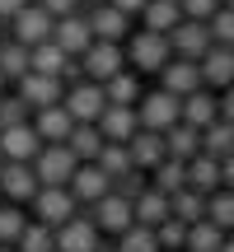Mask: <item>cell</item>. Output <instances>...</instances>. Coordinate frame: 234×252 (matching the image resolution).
Wrapping results in <instances>:
<instances>
[{"label": "cell", "instance_id": "6da1fadb", "mask_svg": "<svg viewBox=\"0 0 234 252\" xmlns=\"http://www.w3.org/2000/svg\"><path fill=\"white\" fill-rule=\"evenodd\" d=\"M28 210H33V224L42 229H66L75 215H80V201L71 196V187H38V196L28 201Z\"/></svg>", "mask_w": 234, "mask_h": 252}, {"label": "cell", "instance_id": "7a4b0ae2", "mask_svg": "<svg viewBox=\"0 0 234 252\" xmlns=\"http://www.w3.org/2000/svg\"><path fill=\"white\" fill-rule=\"evenodd\" d=\"M126 65L131 70H141V75H159L164 65L173 61V52H169V37H159V33H145V28H131V37H126Z\"/></svg>", "mask_w": 234, "mask_h": 252}, {"label": "cell", "instance_id": "3957f363", "mask_svg": "<svg viewBox=\"0 0 234 252\" xmlns=\"http://www.w3.org/2000/svg\"><path fill=\"white\" fill-rule=\"evenodd\" d=\"M52 28H56V19L47 14L38 0H28V5L9 19V42H19V47H28V52H33V47L52 42Z\"/></svg>", "mask_w": 234, "mask_h": 252}, {"label": "cell", "instance_id": "277c9868", "mask_svg": "<svg viewBox=\"0 0 234 252\" xmlns=\"http://www.w3.org/2000/svg\"><path fill=\"white\" fill-rule=\"evenodd\" d=\"M136 117H141V131L164 135L169 126L183 122V98H173V94H164V89L141 94V103H136Z\"/></svg>", "mask_w": 234, "mask_h": 252}, {"label": "cell", "instance_id": "5b68a950", "mask_svg": "<svg viewBox=\"0 0 234 252\" xmlns=\"http://www.w3.org/2000/svg\"><path fill=\"white\" fill-rule=\"evenodd\" d=\"M75 168H80V159H75L66 145H42V154L33 159V178H38V187H71Z\"/></svg>", "mask_w": 234, "mask_h": 252}, {"label": "cell", "instance_id": "8992f818", "mask_svg": "<svg viewBox=\"0 0 234 252\" xmlns=\"http://www.w3.org/2000/svg\"><path fill=\"white\" fill-rule=\"evenodd\" d=\"M80 215L89 220V224L99 229V234H117V238H122L126 229L136 224V215H131V201L113 196V191H108V196H103V201H94V206H84Z\"/></svg>", "mask_w": 234, "mask_h": 252}, {"label": "cell", "instance_id": "52a82bcc", "mask_svg": "<svg viewBox=\"0 0 234 252\" xmlns=\"http://www.w3.org/2000/svg\"><path fill=\"white\" fill-rule=\"evenodd\" d=\"M61 108L71 112L75 126H99L103 108H108V98H103V84H89V80H84V84H75V89H66Z\"/></svg>", "mask_w": 234, "mask_h": 252}, {"label": "cell", "instance_id": "ba28073f", "mask_svg": "<svg viewBox=\"0 0 234 252\" xmlns=\"http://www.w3.org/2000/svg\"><path fill=\"white\" fill-rule=\"evenodd\" d=\"M80 70H84V80H89V84H108L113 75L126 70V52L117 42H94L89 52L80 56Z\"/></svg>", "mask_w": 234, "mask_h": 252}, {"label": "cell", "instance_id": "9c48e42d", "mask_svg": "<svg viewBox=\"0 0 234 252\" xmlns=\"http://www.w3.org/2000/svg\"><path fill=\"white\" fill-rule=\"evenodd\" d=\"M84 19H89V28H94V42H117L122 47L126 37H131V14H122L117 5H94V9H84Z\"/></svg>", "mask_w": 234, "mask_h": 252}, {"label": "cell", "instance_id": "30bf717a", "mask_svg": "<svg viewBox=\"0 0 234 252\" xmlns=\"http://www.w3.org/2000/svg\"><path fill=\"white\" fill-rule=\"evenodd\" d=\"M38 154H42V140H38L33 122L0 131V163H33Z\"/></svg>", "mask_w": 234, "mask_h": 252}, {"label": "cell", "instance_id": "8fae6325", "mask_svg": "<svg viewBox=\"0 0 234 252\" xmlns=\"http://www.w3.org/2000/svg\"><path fill=\"white\" fill-rule=\"evenodd\" d=\"M52 42L61 47L66 56H75V61L89 52V47H94V28H89V19H84V9H80V14H71V19H56Z\"/></svg>", "mask_w": 234, "mask_h": 252}, {"label": "cell", "instance_id": "7c38bea8", "mask_svg": "<svg viewBox=\"0 0 234 252\" xmlns=\"http://www.w3.org/2000/svg\"><path fill=\"white\" fill-rule=\"evenodd\" d=\"M169 52L178 56V61H201V56L211 52V28H206V24H192V19H183V24L169 33Z\"/></svg>", "mask_w": 234, "mask_h": 252}, {"label": "cell", "instance_id": "4fadbf2b", "mask_svg": "<svg viewBox=\"0 0 234 252\" xmlns=\"http://www.w3.org/2000/svg\"><path fill=\"white\" fill-rule=\"evenodd\" d=\"M14 94L28 103V112H47V108H56V103L66 98V84H61V80H47V75H33V70H28L24 80H19V89H14Z\"/></svg>", "mask_w": 234, "mask_h": 252}, {"label": "cell", "instance_id": "5bb4252c", "mask_svg": "<svg viewBox=\"0 0 234 252\" xmlns=\"http://www.w3.org/2000/svg\"><path fill=\"white\" fill-rule=\"evenodd\" d=\"M0 196L9 206H28L38 196V178H33V163H0Z\"/></svg>", "mask_w": 234, "mask_h": 252}, {"label": "cell", "instance_id": "9a60e30c", "mask_svg": "<svg viewBox=\"0 0 234 252\" xmlns=\"http://www.w3.org/2000/svg\"><path fill=\"white\" fill-rule=\"evenodd\" d=\"M159 89L173 94V98H188V94L206 89V84H201V65H197V61H178V56H173V61L159 70Z\"/></svg>", "mask_w": 234, "mask_h": 252}, {"label": "cell", "instance_id": "2e32d148", "mask_svg": "<svg viewBox=\"0 0 234 252\" xmlns=\"http://www.w3.org/2000/svg\"><path fill=\"white\" fill-rule=\"evenodd\" d=\"M108 191H113V178L99 168V163H80V168H75V178H71V196L80 201V210L94 206V201H103Z\"/></svg>", "mask_w": 234, "mask_h": 252}, {"label": "cell", "instance_id": "e0dca14e", "mask_svg": "<svg viewBox=\"0 0 234 252\" xmlns=\"http://www.w3.org/2000/svg\"><path fill=\"white\" fill-rule=\"evenodd\" d=\"M197 65H201V84H206L211 94H225L230 84H234V52H230V47L211 42V52L201 56Z\"/></svg>", "mask_w": 234, "mask_h": 252}, {"label": "cell", "instance_id": "ac0fdd59", "mask_svg": "<svg viewBox=\"0 0 234 252\" xmlns=\"http://www.w3.org/2000/svg\"><path fill=\"white\" fill-rule=\"evenodd\" d=\"M126 154H131L136 173H155L169 159V154H164V135H155V131H136L131 140H126Z\"/></svg>", "mask_w": 234, "mask_h": 252}, {"label": "cell", "instance_id": "d6986e66", "mask_svg": "<svg viewBox=\"0 0 234 252\" xmlns=\"http://www.w3.org/2000/svg\"><path fill=\"white\" fill-rule=\"evenodd\" d=\"M33 131H38L42 145H66L71 131H75V122H71V112L56 103V108H47V112H33Z\"/></svg>", "mask_w": 234, "mask_h": 252}, {"label": "cell", "instance_id": "ffe728a7", "mask_svg": "<svg viewBox=\"0 0 234 252\" xmlns=\"http://www.w3.org/2000/svg\"><path fill=\"white\" fill-rule=\"evenodd\" d=\"M99 243H103V234L84 215H75L66 229H56V252H94Z\"/></svg>", "mask_w": 234, "mask_h": 252}, {"label": "cell", "instance_id": "44dd1931", "mask_svg": "<svg viewBox=\"0 0 234 252\" xmlns=\"http://www.w3.org/2000/svg\"><path fill=\"white\" fill-rule=\"evenodd\" d=\"M99 131H103V140H108V145H126L136 131H141V117H136V108H103Z\"/></svg>", "mask_w": 234, "mask_h": 252}, {"label": "cell", "instance_id": "7402d4cb", "mask_svg": "<svg viewBox=\"0 0 234 252\" xmlns=\"http://www.w3.org/2000/svg\"><path fill=\"white\" fill-rule=\"evenodd\" d=\"M183 122L192 126V131H206L211 122H220V98L211 89H197L183 98Z\"/></svg>", "mask_w": 234, "mask_h": 252}, {"label": "cell", "instance_id": "603a6c76", "mask_svg": "<svg viewBox=\"0 0 234 252\" xmlns=\"http://www.w3.org/2000/svg\"><path fill=\"white\" fill-rule=\"evenodd\" d=\"M178 24H183V9H178V0H150V5L141 9V28H145V33H159V37H169Z\"/></svg>", "mask_w": 234, "mask_h": 252}, {"label": "cell", "instance_id": "cb8c5ba5", "mask_svg": "<svg viewBox=\"0 0 234 252\" xmlns=\"http://www.w3.org/2000/svg\"><path fill=\"white\" fill-rule=\"evenodd\" d=\"M164 154L178 159V163H192V159L201 154V131H192L188 122L169 126V131H164Z\"/></svg>", "mask_w": 234, "mask_h": 252}, {"label": "cell", "instance_id": "d4e9b609", "mask_svg": "<svg viewBox=\"0 0 234 252\" xmlns=\"http://www.w3.org/2000/svg\"><path fill=\"white\" fill-rule=\"evenodd\" d=\"M71 61H75V56H66L56 42H42V47L28 52V70H33V75H47V80H61Z\"/></svg>", "mask_w": 234, "mask_h": 252}, {"label": "cell", "instance_id": "484cf974", "mask_svg": "<svg viewBox=\"0 0 234 252\" xmlns=\"http://www.w3.org/2000/svg\"><path fill=\"white\" fill-rule=\"evenodd\" d=\"M131 215H136V224H141V229H159L164 220L173 215V210H169V196H159L155 187H145V191H141V201L131 206Z\"/></svg>", "mask_w": 234, "mask_h": 252}, {"label": "cell", "instance_id": "4316f807", "mask_svg": "<svg viewBox=\"0 0 234 252\" xmlns=\"http://www.w3.org/2000/svg\"><path fill=\"white\" fill-rule=\"evenodd\" d=\"M103 98H108V108H136V103H141V75L136 70L113 75V80L103 84Z\"/></svg>", "mask_w": 234, "mask_h": 252}, {"label": "cell", "instance_id": "83f0119b", "mask_svg": "<svg viewBox=\"0 0 234 252\" xmlns=\"http://www.w3.org/2000/svg\"><path fill=\"white\" fill-rule=\"evenodd\" d=\"M150 187L159 191V196H178V191H188V163H178V159H164L159 168L150 173Z\"/></svg>", "mask_w": 234, "mask_h": 252}, {"label": "cell", "instance_id": "f1b7e54d", "mask_svg": "<svg viewBox=\"0 0 234 252\" xmlns=\"http://www.w3.org/2000/svg\"><path fill=\"white\" fill-rule=\"evenodd\" d=\"M103 145H108V140H103V131H99V126H75V131H71V140H66V150H71L80 163H99Z\"/></svg>", "mask_w": 234, "mask_h": 252}, {"label": "cell", "instance_id": "f546056e", "mask_svg": "<svg viewBox=\"0 0 234 252\" xmlns=\"http://www.w3.org/2000/svg\"><path fill=\"white\" fill-rule=\"evenodd\" d=\"M188 187L197 191V196H216L220 191V163L206 159V154H197V159L188 163Z\"/></svg>", "mask_w": 234, "mask_h": 252}, {"label": "cell", "instance_id": "4dcf8cb0", "mask_svg": "<svg viewBox=\"0 0 234 252\" xmlns=\"http://www.w3.org/2000/svg\"><path fill=\"white\" fill-rule=\"evenodd\" d=\"M201 154L216 159V163H225L230 154H234V126L230 122H211L206 131H201Z\"/></svg>", "mask_w": 234, "mask_h": 252}, {"label": "cell", "instance_id": "1f68e13d", "mask_svg": "<svg viewBox=\"0 0 234 252\" xmlns=\"http://www.w3.org/2000/svg\"><path fill=\"white\" fill-rule=\"evenodd\" d=\"M169 210H173V220H178V224H201V220H206V196H197V191H178V196L169 201Z\"/></svg>", "mask_w": 234, "mask_h": 252}, {"label": "cell", "instance_id": "d6a6232c", "mask_svg": "<svg viewBox=\"0 0 234 252\" xmlns=\"http://www.w3.org/2000/svg\"><path fill=\"white\" fill-rule=\"evenodd\" d=\"M24 75H28V47L5 42V47H0V80H5V84H19Z\"/></svg>", "mask_w": 234, "mask_h": 252}, {"label": "cell", "instance_id": "836d02e7", "mask_svg": "<svg viewBox=\"0 0 234 252\" xmlns=\"http://www.w3.org/2000/svg\"><path fill=\"white\" fill-rule=\"evenodd\" d=\"M28 229V206H0V248H14L19 234Z\"/></svg>", "mask_w": 234, "mask_h": 252}, {"label": "cell", "instance_id": "e575fe53", "mask_svg": "<svg viewBox=\"0 0 234 252\" xmlns=\"http://www.w3.org/2000/svg\"><path fill=\"white\" fill-rule=\"evenodd\" d=\"M206 220L220 229V234H234V191L220 187L216 196H206Z\"/></svg>", "mask_w": 234, "mask_h": 252}, {"label": "cell", "instance_id": "d590c367", "mask_svg": "<svg viewBox=\"0 0 234 252\" xmlns=\"http://www.w3.org/2000/svg\"><path fill=\"white\" fill-rule=\"evenodd\" d=\"M225 238L230 234H220L211 220H201V224L188 229V252H220V248H225Z\"/></svg>", "mask_w": 234, "mask_h": 252}, {"label": "cell", "instance_id": "8d00e7d4", "mask_svg": "<svg viewBox=\"0 0 234 252\" xmlns=\"http://www.w3.org/2000/svg\"><path fill=\"white\" fill-rule=\"evenodd\" d=\"M99 168L108 173V178H126V173H136V163H131V154H126V145H103V154H99Z\"/></svg>", "mask_w": 234, "mask_h": 252}, {"label": "cell", "instance_id": "74e56055", "mask_svg": "<svg viewBox=\"0 0 234 252\" xmlns=\"http://www.w3.org/2000/svg\"><path fill=\"white\" fill-rule=\"evenodd\" d=\"M14 252H56V234H52V229H42V224H33V220H28V229L19 234Z\"/></svg>", "mask_w": 234, "mask_h": 252}, {"label": "cell", "instance_id": "f35d334b", "mask_svg": "<svg viewBox=\"0 0 234 252\" xmlns=\"http://www.w3.org/2000/svg\"><path fill=\"white\" fill-rule=\"evenodd\" d=\"M117 252H159V238H155V229L131 224L122 238H117Z\"/></svg>", "mask_w": 234, "mask_h": 252}, {"label": "cell", "instance_id": "ab89813d", "mask_svg": "<svg viewBox=\"0 0 234 252\" xmlns=\"http://www.w3.org/2000/svg\"><path fill=\"white\" fill-rule=\"evenodd\" d=\"M206 28H211V42H216V47H230V52H234V9L220 5L216 14H211Z\"/></svg>", "mask_w": 234, "mask_h": 252}, {"label": "cell", "instance_id": "60d3db41", "mask_svg": "<svg viewBox=\"0 0 234 252\" xmlns=\"http://www.w3.org/2000/svg\"><path fill=\"white\" fill-rule=\"evenodd\" d=\"M155 238H159V252H178V248H188V224H178V220L169 215L155 229Z\"/></svg>", "mask_w": 234, "mask_h": 252}, {"label": "cell", "instance_id": "b9f144b4", "mask_svg": "<svg viewBox=\"0 0 234 252\" xmlns=\"http://www.w3.org/2000/svg\"><path fill=\"white\" fill-rule=\"evenodd\" d=\"M9 126H28V103L19 94H5L0 98V131H9Z\"/></svg>", "mask_w": 234, "mask_h": 252}, {"label": "cell", "instance_id": "7bdbcfd3", "mask_svg": "<svg viewBox=\"0 0 234 252\" xmlns=\"http://www.w3.org/2000/svg\"><path fill=\"white\" fill-rule=\"evenodd\" d=\"M145 187H150V178H145V173H126V178L113 182V196H122V201H131V206H136Z\"/></svg>", "mask_w": 234, "mask_h": 252}, {"label": "cell", "instance_id": "ee69618b", "mask_svg": "<svg viewBox=\"0 0 234 252\" xmlns=\"http://www.w3.org/2000/svg\"><path fill=\"white\" fill-rule=\"evenodd\" d=\"M183 19H192V24H211V14L220 9V0H178Z\"/></svg>", "mask_w": 234, "mask_h": 252}, {"label": "cell", "instance_id": "f6af8a7d", "mask_svg": "<svg viewBox=\"0 0 234 252\" xmlns=\"http://www.w3.org/2000/svg\"><path fill=\"white\" fill-rule=\"evenodd\" d=\"M38 5H42L52 19H71V14H80V9H84L80 0H38Z\"/></svg>", "mask_w": 234, "mask_h": 252}, {"label": "cell", "instance_id": "bcb514c9", "mask_svg": "<svg viewBox=\"0 0 234 252\" xmlns=\"http://www.w3.org/2000/svg\"><path fill=\"white\" fill-rule=\"evenodd\" d=\"M220 122H230V126H234V84L220 94Z\"/></svg>", "mask_w": 234, "mask_h": 252}, {"label": "cell", "instance_id": "7dc6e473", "mask_svg": "<svg viewBox=\"0 0 234 252\" xmlns=\"http://www.w3.org/2000/svg\"><path fill=\"white\" fill-rule=\"evenodd\" d=\"M220 187H225V191H234V154H230L225 163H220Z\"/></svg>", "mask_w": 234, "mask_h": 252}, {"label": "cell", "instance_id": "c3c4849f", "mask_svg": "<svg viewBox=\"0 0 234 252\" xmlns=\"http://www.w3.org/2000/svg\"><path fill=\"white\" fill-rule=\"evenodd\" d=\"M108 5H117L122 14H141V9L150 5V0H108Z\"/></svg>", "mask_w": 234, "mask_h": 252}, {"label": "cell", "instance_id": "681fc988", "mask_svg": "<svg viewBox=\"0 0 234 252\" xmlns=\"http://www.w3.org/2000/svg\"><path fill=\"white\" fill-rule=\"evenodd\" d=\"M28 5V0H0V19H5V24H9V19H14L19 14V9H24Z\"/></svg>", "mask_w": 234, "mask_h": 252}, {"label": "cell", "instance_id": "f907efd6", "mask_svg": "<svg viewBox=\"0 0 234 252\" xmlns=\"http://www.w3.org/2000/svg\"><path fill=\"white\" fill-rule=\"evenodd\" d=\"M220 252H234V234H230V238H225V248H220Z\"/></svg>", "mask_w": 234, "mask_h": 252}, {"label": "cell", "instance_id": "816d5d0a", "mask_svg": "<svg viewBox=\"0 0 234 252\" xmlns=\"http://www.w3.org/2000/svg\"><path fill=\"white\" fill-rule=\"evenodd\" d=\"M80 5H84V9H94V5H103V0H80Z\"/></svg>", "mask_w": 234, "mask_h": 252}, {"label": "cell", "instance_id": "f5cc1de1", "mask_svg": "<svg viewBox=\"0 0 234 252\" xmlns=\"http://www.w3.org/2000/svg\"><path fill=\"white\" fill-rule=\"evenodd\" d=\"M5 94H9V84H5V80H0V98H5Z\"/></svg>", "mask_w": 234, "mask_h": 252}, {"label": "cell", "instance_id": "db71d44e", "mask_svg": "<svg viewBox=\"0 0 234 252\" xmlns=\"http://www.w3.org/2000/svg\"><path fill=\"white\" fill-rule=\"evenodd\" d=\"M94 252H117V248H103V243H99V248H94Z\"/></svg>", "mask_w": 234, "mask_h": 252}, {"label": "cell", "instance_id": "11a10c76", "mask_svg": "<svg viewBox=\"0 0 234 252\" xmlns=\"http://www.w3.org/2000/svg\"><path fill=\"white\" fill-rule=\"evenodd\" d=\"M220 5H225V9H234V0H220Z\"/></svg>", "mask_w": 234, "mask_h": 252}, {"label": "cell", "instance_id": "9f6ffc18", "mask_svg": "<svg viewBox=\"0 0 234 252\" xmlns=\"http://www.w3.org/2000/svg\"><path fill=\"white\" fill-rule=\"evenodd\" d=\"M0 252H14V248H0Z\"/></svg>", "mask_w": 234, "mask_h": 252}, {"label": "cell", "instance_id": "6f0895ef", "mask_svg": "<svg viewBox=\"0 0 234 252\" xmlns=\"http://www.w3.org/2000/svg\"><path fill=\"white\" fill-rule=\"evenodd\" d=\"M0 206H5V196H0Z\"/></svg>", "mask_w": 234, "mask_h": 252}, {"label": "cell", "instance_id": "680465c9", "mask_svg": "<svg viewBox=\"0 0 234 252\" xmlns=\"http://www.w3.org/2000/svg\"><path fill=\"white\" fill-rule=\"evenodd\" d=\"M0 47H5V37H0Z\"/></svg>", "mask_w": 234, "mask_h": 252}]
</instances>
